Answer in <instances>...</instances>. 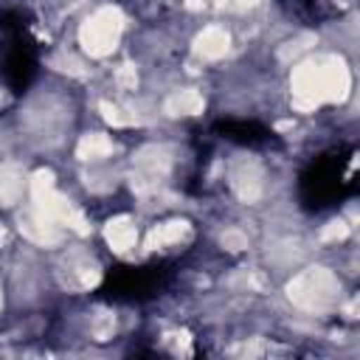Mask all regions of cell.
<instances>
[{"instance_id": "6da1fadb", "label": "cell", "mask_w": 360, "mask_h": 360, "mask_svg": "<svg viewBox=\"0 0 360 360\" xmlns=\"http://www.w3.org/2000/svg\"><path fill=\"white\" fill-rule=\"evenodd\" d=\"M346 183V163L343 158H329V160H318L312 166V172L304 177V186L312 188V200L329 202L335 194H340V186Z\"/></svg>"}]
</instances>
